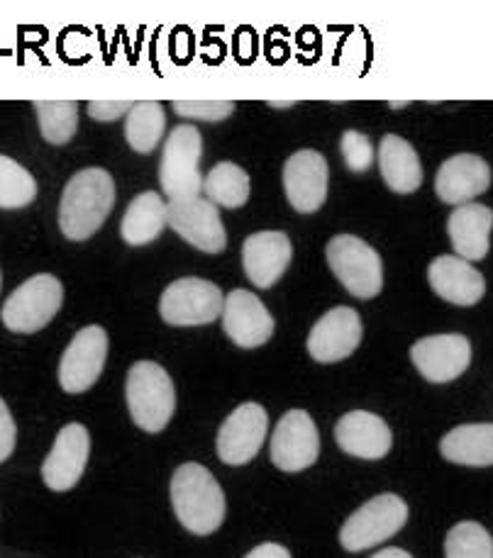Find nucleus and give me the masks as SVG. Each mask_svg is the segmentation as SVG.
<instances>
[{"mask_svg": "<svg viewBox=\"0 0 493 558\" xmlns=\"http://www.w3.org/2000/svg\"><path fill=\"white\" fill-rule=\"evenodd\" d=\"M116 205V183L106 169H81L71 175L59 203L61 234L71 242L94 236Z\"/></svg>", "mask_w": 493, "mask_h": 558, "instance_id": "nucleus-1", "label": "nucleus"}, {"mask_svg": "<svg viewBox=\"0 0 493 558\" xmlns=\"http://www.w3.org/2000/svg\"><path fill=\"white\" fill-rule=\"evenodd\" d=\"M171 505L181 526L196 536L218 532L228 510L220 483L201 463H183L173 471Z\"/></svg>", "mask_w": 493, "mask_h": 558, "instance_id": "nucleus-2", "label": "nucleus"}, {"mask_svg": "<svg viewBox=\"0 0 493 558\" xmlns=\"http://www.w3.org/2000/svg\"><path fill=\"white\" fill-rule=\"evenodd\" d=\"M125 398L132 422L149 434H157L167 427L173 417V410H177L173 380L154 361L132 364L125 384Z\"/></svg>", "mask_w": 493, "mask_h": 558, "instance_id": "nucleus-3", "label": "nucleus"}, {"mask_svg": "<svg viewBox=\"0 0 493 558\" xmlns=\"http://www.w3.org/2000/svg\"><path fill=\"white\" fill-rule=\"evenodd\" d=\"M327 264L349 295L359 301H372L384 288L382 256L354 234H337L325 250Z\"/></svg>", "mask_w": 493, "mask_h": 558, "instance_id": "nucleus-4", "label": "nucleus"}, {"mask_svg": "<svg viewBox=\"0 0 493 558\" xmlns=\"http://www.w3.org/2000/svg\"><path fill=\"white\" fill-rule=\"evenodd\" d=\"M64 303V286L57 276L39 274L17 286L0 310V319L17 335H35L45 329Z\"/></svg>", "mask_w": 493, "mask_h": 558, "instance_id": "nucleus-5", "label": "nucleus"}, {"mask_svg": "<svg viewBox=\"0 0 493 558\" xmlns=\"http://www.w3.org/2000/svg\"><path fill=\"white\" fill-rule=\"evenodd\" d=\"M408 522V505L394 493L376 495L364 502L340 530V544L349 554H359L392 539Z\"/></svg>", "mask_w": 493, "mask_h": 558, "instance_id": "nucleus-6", "label": "nucleus"}, {"mask_svg": "<svg viewBox=\"0 0 493 558\" xmlns=\"http://www.w3.org/2000/svg\"><path fill=\"white\" fill-rule=\"evenodd\" d=\"M201 154L203 137L193 125H179L169 132L164 144L159 163V183L171 201L196 198L203 193L201 175Z\"/></svg>", "mask_w": 493, "mask_h": 558, "instance_id": "nucleus-7", "label": "nucleus"}, {"mask_svg": "<svg viewBox=\"0 0 493 558\" xmlns=\"http://www.w3.org/2000/svg\"><path fill=\"white\" fill-rule=\"evenodd\" d=\"M225 295L205 278H179L161 293L159 315L173 327H203L223 315Z\"/></svg>", "mask_w": 493, "mask_h": 558, "instance_id": "nucleus-8", "label": "nucleus"}, {"mask_svg": "<svg viewBox=\"0 0 493 558\" xmlns=\"http://www.w3.org/2000/svg\"><path fill=\"white\" fill-rule=\"evenodd\" d=\"M108 359V335L98 325L79 329L59 361V386L71 396L96 386Z\"/></svg>", "mask_w": 493, "mask_h": 558, "instance_id": "nucleus-9", "label": "nucleus"}, {"mask_svg": "<svg viewBox=\"0 0 493 558\" xmlns=\"http://www.w3.org/2000/svg\"><path fill=\"white\" fill-rule=\"evenodd\" d=\"M321 457V434L305 410H289L272 434V461L284 473H301Z\"/></svg>", "mask_w": 493, "mask_h": 558, "instance_id": "nucleus-10", "label": "nucleus"}, {"mask_svg": "<svg viewBox=\"0 0 493 558\" xmlns=\"http://www.w3.org/2000/svg\"><path fill=\"white\" fill-rule=\"evenodd\" d=\"M266 429H269V415L260 402H242L220 425L218 441H215L220 461L228 466L250 463L264 447Z\"/></svg>", "mask_w": 493, "mask_h": 558, "instance_id": "nucleus-11", "label": "nucleus"}, {"mask_svg": "<svg viewBox=\"0 0 493 558\" xmlns=\"http://www.w3.org/2000/svg\"><path fill=\"white\" fill-rule=\"evenodd\" d=\"M167 208L169 227L183 242H189L205 254H220L225 250L228 234H225L218 205H213L203 195H196V198L169 201Z\"/></svg>", "mask_w": 493, "mask_h": 558, "instance_id": "nucleus-12", "label": "nucleus"}, {"mask_svg": "<svg viewBox=\"0 0 493 558\" xmlns=\"http://www.w3.org/2000/svg\"><path fill=\"white\" fill-rule=\"evenodd\" d=\"M410 361L430 384H452L471 364V344L465 335H433L410 347Z\"/></svg>", "mask_w": 493, "mask_h": 558, "instance_id": "nucleus-13", "label": "nucleus"}, {"mask_svg": "<svg viewBox=\"0 0 493 558\" xmlns=\"http://www.w3.org/2000/svg\"><path fill=\"white\" fill-rule=\"evenodd\" d=\"M362 342V319L352 307H333L313 325L308 335V354L317 364H337L352 356Z\"/></svg>", "mask_w": 493, "mask_h": 558, "instance_id": "nucleus-14", "label": "nucleus"}, {"mask_svg": "<svg viewBox=\"0 0 493 558\" xmlns=\"http://www.w3.org/2000/svg\"><path fill=\"white\" fill-rule=\"evenodd\" d=\"M91 457V434L84 425L71 422L61 427L55 447L43 463V481L49 490L67 493L81 481Z\"/></svg>", "mask_w": 493, "mask_h": 558, "instance_id": "nucleus-15", "label": "nucleus"}, {"mask_svg": "<svg viewBox=\"0 0 493 558\" xmlns=\"http://www.w3.org/2000/svg\"><path fill=\"white\" fill-rule=\"evenodd\" d=\"M327 161L321 151L301 149L284 167V189L291 208L311 215L323 208L327 198Z\"/></svg>", "mask_w": 493, "mask_h": 558, "instance_id": "nucleus-16", "label": "nucleus"}, {"mask_svg": "<svg viewBox=\"0 0 493 558\" xmlns=\"http://www.w3.org/2000/svg\"><path fill=\"white\" fill-rule=\"evenodd\" d=\"M223 329L240 349H256L274 337V317L250 291H232L223 305Z\"/></svg>", "mask_w": 493, "mask_h": 558, "instance_id": "nucleus-17", "label": "nucleus"}, {"mask_svg": "<svg viewBox=\"0 0 493 558\" xmlns=\"http://www.w3.org/2000/svg\"><path fill=\"white\" fill-rule=\"evenodd\" d=\"M293 246L286 232H254L242 244L244 274L256 288H272L291 266Z\"/></svg>", "mask_w": 493, "mask_h": 558, "instance_id": "nucleus-18", "label": "nucleus"}, {"mask_svg": "<svg viewBox=\"0 0 493 558\" xmlns=\"http://www.w3.org/2000/svg\"><path fill=\"white\" fill-rule=\"evenodd\" d=\"M335 441L347 457L378 461L394 447V434L386 422L366 410H352L335 427Z\"/></svg>", "mask_w": 493, "mask_h": 558, "instance_id": "nucleus-19", "label": "nucleus"}, {"mask_svg": "<svg viewBox=\"0 0 493 558\" xmlns=\"http://www.w3.org/2000/svg\"><path fill=\"white\" fill-rule=\"evenodd\" d=\"M491 185L489 163L477 154H455L449 157L435 175L437 198L447 205H467Z\"/></svg>", "mask_w": 493, "mask_h": 558, "instance_id": "nucleus-20", "label": "nucleus"}, {"mask_svg": "<svg viewBox=\"0 0 493 558\" xmlns=\"http://www.w3.org/2000/svg\"><path fill=\"white\" fill-rule=\"evenodd\" d=\"M428 281L435 295L459 307L477 305L486 293L484 276H481L469 262H465V258L449 254L437 256L435 262L428 266Z\"/></svg>", "mask_w": 493, "mask_h": 558, "instance_id": "nucleus-21", "label": "nucleus"}, {"mask_svg": "<svg viewBox=\"0 0 493 558\" xmlns=\"http://www.w3.org/2000/svg\"><path fill=\"white\" fill-rule=\"evenodd\" d=\"M493 227V210L486 205L467 203L452 210L447 234L455 252L465 262H479L489 254V236Z\"/></svg>", "mask_w": 493, "mask_h": 558, "instance_id": "nucleus-22", "label": "nucleus"}, {"mask_svg": "<svg viewBox=\"0 0 493 558\" xmlns=\"http://www.w3.org/2000/svg\"><path fill=\"white\" fill-rule=\"evenodd\" d=\"M378 167L388 189L400 195L416 193L423 185V167L418 151L398 134H386L378 147Z\"/></svg>", "mask_w": 493, "mask_h": 558, "instance_id": "nucleus-23", "label": "nucleus"}, {"mask_svg": "<svg viewBox=\"0 0 493 558\" xmlns=\"http://www.w3.org/2000/svg\"><path fill=\"white\" fill-rule=\"evenodd\" d=\"M440 453L457 466H493V425L479 422V425L455 427L440 441Z\"/></svg>", "mask_w": 493, "mask_h": 558, "instance_id": "nucleus-24", "label": "nucleus"}, {"mask_svg": "<svg viewBox=\"0 0 493 558\" xmlns=\"http://www.w3.org/2000/svg\"><path fill=\"white\" fill-rule=\"evenodd\" d=\"M167 225H169L167 203L161 201L159 193L145 191L128 205L125 215H122L120 234L130 246H145L157 240V236L167 230Z\"/></svg>", "mask_w": 493, "mask_h": 558, "instance_id": "nucleus-25", "label": "nucleus"}, {"mask_svg": "<svg viewBox=\"0 0 493 558\" xmlns=\"http://www.w3.org/2000/svg\"><path fill=\"white\" fill-rule=\"evenodd\" d=\"M203 193L213 205L220 208H242L250 201V175L238 163L220 161L203 179Z\"/></svg>", "mask_w": 493, "mask_h": 558, "instance_id": "nucleus-26", "label": "nucleus"}, {"mask_svg": "<svg viewBox=\"0 0 493 558\" xmlns=\"http://www.w3.org/2000/svg\"><path fill=\"white\" fill-rule=\"evenodd\" d=\"M167 130V112L157 100L135 102L125 122V140L137 154H152Z\"/></svg>", "mask_w": 493, "mask_h": 558, "instance_id": "nucleus-27", "label": "nucleus"}, {"mask_svg": "<svg viewBox=\"0 0 493 558\" xmlns=\"http://www.w3.org/2000/svg\"><path fill=\"white\" fill-rule=\"evenodd\" d=\"M39 120V132L45 142L61 147L71 142L79 128V102L76 100H35L33 102Z\"/></svg>", "mask_w": 493, "mask_h": 558, "instance_id": "nucleus-28", "label": "nucleus"}, {"mask_svg": "<svg viewBox=\"0 0 493 558\" xmlns=\"http://www.w3.org/2000/svg\"><path fill=\"white\" fill-rule=\"evenodd\" d=\"M37 198V181L23 163L0 154V208L17 210Z\"/></svg>", "mask_w": 493, "mask_h": 558, "instance_id": "nucleus-29", "label": "nucleus"}, {"mask_svg": "<svg viewBox=\"0 0 493 558\" xmlns=\"http://www.w3.org/2000/svg\"><path fill=\"white\" fill-rule=\"evenodd\" d=\"M445 558H493V539L479 522H459L445 539Z\"/></svg>", "mask_w": 493, "mask_h": 558, "instance_id": "nucleus-30", "label": "nucleus"}, {"mask_svg": "<svg viewBox=\"0 0 493 558\" xmlns=\"http://www.w3.org/2000/svg\"><path fill=\"white\" fill-rule=\"evenodd\" d=\"M340 147H342V157H345V163H347L349 171L366 173L369 169H372L374 147H372V140H369L364 132L347 130L342 134Z\"/></svg>", "mask_w": 493, "mask_h": 558, "instance_id": "nucleus-31", "label": "nucleus"}, {"mask_svg": "<svg viewBox=\"0 0 493 558\" xmlns=\"http://www.w3.org/2000/svg\"><path fill=\"white\" fill-rule=\"evenodd\" d=\"M232 110V100H173V112H177L179 118L203 122H220L225 118H230Z\"/></svg>", "mask_w": 493, "mask_h": 558, "instance_id": "nucleus-32", "label": "nucleus"}, {"mask_svg": "<svg viewBox=\"0 0 493 558\" xmlns=\"http://www.w3.org/2000/svg\"><path fill=\"white\" fill-rule=\"evenodd\" d=\"M132 108H135L132 100H91L88 116L98 122H116L122 116H130Z\"/></svg>", "mask_w": 493, "mask_h": 558, "instance_id": "nucleus-33", "label": "nucleus"}, {"mask_svg": "<svg viewBox=\"0 0 493 558\" xmlns=\"http://www.w3.org/2000/svg\"><path fill=\"white\" fill-rule=\"evenodd\" d=\"M17 427L13 420V412L5 405V400L0 398V463L10 459V453L15 449Z\"/></svg>", "mask_w": 493, "mask_h": 558, "instance_id": "nucleus-34", "label": "nucleus"}, {"mask_svg": "<svg viewBox=\"0 0 493 558\" xmlns=\"http://www.w3.org/2000/svg\"><path fill=\"white\" fill-rule=\"evenodd\" d=\"M244 558H291L289 549L281 544H274V542H266V544H260L254 546V549L246 554Z\"/></svg>", "mask_w": 493, "mask_h": 558, "instance_id": "nucleus-35", "label": "nucleus"}, {"mask_svg": "<svg viewBox=\"0 0 493 558\" xmlns=\"http://www.w3.org/2000/svg\"><path fill=\"white\" fill-rule=\"evenodd\" d=\"M372 558H413V556H410V554L404 551V549H396V546H388V549L374 554Z\"/></svg>", "mask_w": 493, "mask_h": 558, "instance_id": "nucleus-36", "label": "nucleus"}, {"mask_svg": "<svg viewBox=\"0 0 493 558\" xmlns=\"http://www.w3.org/2000/svg\"><path fill=\"white\" fill-rule=\"evenodd\" d=\"M272 108H293L296 100H269Z\"/></svg>", "mask_w": 493, "mask_h": 558, "instance_id": "nucleus-37", "label": "nucleus"}, {"mask_svg": "<svg viewBox=\"0 0 493 558\" xmlns=\"http://www.w3.org/2000/svg\"><path fill=\"white\" fill-rule=\"evenodd\" d=\"M408 106V100H404V102H398V100H394L392 102V108H396V110H400V108H406Z\"/></svg>", "mask_w": 493, "mask_h": 558, "instance_id": "nucleus-38", "label": "nucleus"}, {"mask_svg": "<svg viewBox=\"0 0 493 558\" xmlns=\"http://www.w3.org/2000/svg\"><path fill=\"white\" fill-rule=\"evenodd\" d=\"M0 283H3V278H0Z\"/></svg>", "mask_w": 493, "mask_h": 558, "instance_id": "nucleus-39", "label": "nucleus"}]
</instances>
